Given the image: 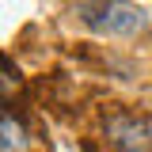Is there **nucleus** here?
I'll use <instances>...</instances> for the list:
<instances>
[{
    "instance_id": "f257e3e1",
    "label": "nucleus",
    "mask_w": 152,
    "mask_h": 152,
    "mask_svg": "<svg viewBox=\"0 0 152 152\" xmlns=\"http://www.w3.org/2000/svg\"><path fill=\"white\" fill-rule=\"evenodd\" d=\"M76 15L84 27H91L99 34H122V38L148 27V15L129 0H80Z\"/></svg>"
},
{
    "instance_id": "f03ea898",
    "label": "nucleus",
    "mask_w": 152,
    "mask_h": 152,
    "mask_svg": "<svg viewBox=\"0 0 152 152\" xmlns=\"http://www.w3.org/2000/svg\"><path fill=\"white\" fill-rule=\"evenodd\" d=\"M107 137H110L122 152H145L152 145L148 122L137 118V114H114L110 122H107Z\"/></svg>"
},
{
    "instance_id": "7ed1b4c3",
    "label": "nucleus",
    "mask_w": 152,
    "mask_h": 152,
    "mask_svg": "<svg viewBox=\"0 0 152 152\" xmlns=\"http://www.w3.org/2000/svg\"><path fill=\"white\" fill-rule=\"evenodd\" d=\"M27 145H31V137L23 129V122L0 107V152H27Z\"/></svg>"
}]
</instances>
